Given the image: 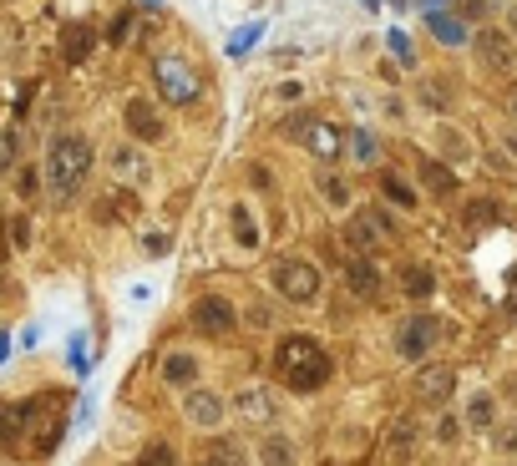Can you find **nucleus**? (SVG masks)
<instances>
[{"label":"nucleus","instance_id":"f257e3e1","mask_svg":"<svg viewBox=\"0 0 517 466\" xmlns=\"http://www.w3.org/2000/svg\"><path fill=\"white\" fill-rule=\"evenodd\" d=\"M66 426V411L56 396H36L26 406H0V446H11L21 456H46L56 451Z\"/></svg>","mask_w":517,"mask_h":466},{"label":"nucleus","instance_id":"f03ea898","mask_svg":"<svg viewBox=\"0 0 517 466\" xmlns=\"http://www.w3.org/2000/svg\"><path fill=\"white\" fill-rule=\"evenodd\" d=\"M92 142L82 137V132H56L51 137V147H46V193L56 198V203H71L82 193V183L92 178Z\"/></svg>","mask_w":517,"mask_h":466},{"label":"nucleus","instance_id":"7ed1b4c3","mask_svg":"<svg viewBox=\"0 0 517 466\" xmlns=\"http://www.w3.org/2000/svg\"><path fill=\"white\" fill-rule=\"evenodd\" d=\"M274 370H279V380L289 385V391H320L335 365H330V355L320 350V340H310V335H284L279 350H274Z\"/></svg>","mask_w":517,"mask_h":466},{"label":"nucleus","instance_id":"20e7f679","mask_svg":"<svg viewBox=\"0 0 517 466\" xmlns=\"http://www.w3.org/2000/svg\"><path fill=\"white\" fill-rule=\"evenodd\" d=\"M284 132H289V142L310 147L320 163H340V152H345L340 127H335V122H325V117H310V112H294V117L284 122Z\"/></svg>","mask_w":517,"mask_h":466},{"label":"nucleus","instance_id":"39448f33","mask_svg":"<svg viewBox=\"0 0 517 466\" xmlns=\"http://www.w3.org/2000/svg\"><path fill=\"white\" fill-rule=\"evenodd\" d=\"M153 87H158V97L173 102V107H188V102H198V92H203L198 66H188L183 56H158V61H153Z\"/></svg>","mask_w":517,"mask_h":466},{"label":"nucleus","instance_id":"423d86ee","mask_svg":"<svg viewBox=\"0 0 517 466\" xmlns=\"http://www.w3.org/2000/svg\"><path fill=\"white\" fill-rule=\"evenodd\" d=\"M274 289H279L289 304H315L320 289H325V279H320V269L305 264V259H279V264H274Z\"/></svg>","mask_w":517,"mask_h":466},{"label":"nucleus","instance_id":"0eeeda50","mask_svg":"<svg viewBox=\"0 0 517 466\" xmlns=\"http://www.w3.org/2000/svg\"><path fill=\"white\" fill-rule=\"evenodd\" d=\"M447 320H436V315H416V320H406L401 330H396V350H401V360H426L441 340H447Z\"/></svg>","mask_w":517,"mask_h":466},{"label":"nucleus","instance_id":"6e6552de","mask_svg":"<svg viewBox=\"0 0 517 466\" xmlns=\"http://www.w3.org/2000/svg\"><path fill=\"white\" fill-rule=\"evenodd\" d=\"M345 244L360 249V254L386 249V244H391V218H381V213H371V208H360V213L345 223Z\"/></svg>","mask_w":517,"mask_h":466},{"label":"nucleus","instance_id":"1a4fd4ad","mask_svg":"<svg viewBox=\"0 0 517 466\" xmlns=\"http://www.w3.org/2000/svg\"><path fill=\"white\" fill-rule=\"evenodd\" d=\"M122 122H127V132H132L137 142H163V132H168V122H163V112H158L153 97H132V102L122 107Z\"/></svg>","mask_w":517,"mask_h":466},{"label":"nucleus","instance_id":"9d476101","mask_svg":"<svg viewBox=\"0 0 517 466\" xmlns=\"http://www.w3.org/2000/svg\"><path fill=\"white\" fill-rule=\"evenodd\" d=\"M234 325H239V315H234V304H229L224 294L193 299V330H203V335H229Z\"/></svg>","mask_w":517,"mask_h":466},{"label":"nucleus","instance_id":"9b49d317","mask_svg":"<svg viewBox=\"0 0 517 466\" xmlns=\"http://www.w3.org/2000/svg\"><path fill=\"white\" fill-rule=\"evenodd\" d=\"M234 411H239V421H249V426H269V421L279 416L274 385H244V391L234 396Z\"/></svg>","mask_w":517,"mask_h":466},{"label":"nucleus","instance_id":"f8f14e48","mask_svg":"<svg viewBox=\"0 0 517 466\" xmlns=\"http://www.w3.org/2000/svg\"><path fill=\"white\" fill-rule=\"evenodd\" d=\"M224 401H218L213 391H198V385H193V391H183V421L193 426V431H218V426H224Z\"/></svg>","mask_w":517,"mask_h":466},{"label":"nucleus","instance_id":"ddd939ff","mask_svg":"<svg viewBox=\"0 0 517 466\" xmlns=\"http://www.w3.org/2000/svg\"><path fill=\"white\" fill-rule=\"evenodd\" d=\"M452 391H457V370H452V365H426V370H416V401L447 406Z\"/></svg>","mask_w":517,"mask_h":466},{"label":"nucleus","instance_id":"4468645a","mask_svg":"<svg viewBox=\"0 0 517 466\" xmlns=\"http://www.w3.org/2000/svg\"><path fill=\"white\" fill-rule=\"evenodd\" d=\"M198 355L193 350H168L163 355V365H158V375H163V385H173V391H193L198 385Z\"/></svg>","mask_w":517,"mask_h":466},{"label":"nucleus","instance_id":"2eb2a0df","mask_svg":"<svg viewBox=\"0 0 517 466\" xmlns=\"http://www.w3.org/2000/svg\"><path fill=\"white\" fill-rule=\"evenodd\" d=\"M477 56H482L487 71H512L517 66V51H512V41L502 31H482L477 36Z\"/></svg>","mask_w":517,"mask_h":466},{"label":"nucleus","instance_id":"dca6fc26","mask_svg":"<svg viewBox=\"0 0 517 466\" xmlns=\"http://www.w3.org/2000/svg\"><path fill=\"white\" fill-rule=\"evenodd\" d=\"M112 173L122 178V183H132V188H142L147 183V158H142V147H112Z\"/></svg>","mask_w":517,"mask_h":466},{"label":"nucleus","instance_id":"f3484780","mask_svg":"<svg viewBox=\"0 0 517 466\" xmlns=\"http://www.w3.org/2000/svg\"><path fill=\"white\" fill-rule=\"evenodd\" d=\"M411 456H416V421L406 416V421H391V431H386V461L401 466Z\"/></svg>","mask_w":517,"mask_h":466},{"label":"nucleus","instance_id":"a211bd4d","mask_svg":"<svg viewBox=\"0 0 517 466\" xmlns=\"http://www.w3.org/2000/svg\"><path fill=\"white\" fill-rule=\"evenodd\" d=\"M259 461H264V466H300V451H294V441H289V436L269 431V436L259 441Z\"/></svg>","mask_w":517,"mask_h":466},{"label":"nucleus","instance_id":"6ab92c4d","mask_svg":"<svg viewBox=\"0 0 517 466\" xmlns=\"http://www.w3.org/2000/svg\"><path fill=\"white\" fill-rule=\"evenodd\" d=\"M467 426H472V431H492V426H497V401H492V391H472V396H467Z\"/></svg>","mask_w":517,"mask_h":466},{"label":"nucleus","instance_id":"aec40b11","mask_svg":"<svg viewBox=\"0 0 517 466\" xmlns=\"http://www.w3.org/2000/svg\"><path fill=\"white\" fill-rule=\"evenodd\" d=\"M345 279H350L355 294H376V289H381V274H376L371 259H350V264H345Z\"/></svg>","mask_w":517,"mask_h":466},{"label":"nucleus","instance_id":"412c9836","mask_svg":"<svg viewBox=\"0 0 517 466\" xmlns=\"http://www.w3.org/2000/svg\"><path fill=\"white\" fill-rule=\"evenodd\" d=\"M208 466H249V451L239 441H229V436H218L208 446Z\"/></svg>","mask_w":517,"mask_h":466},{"label":"nucleus","instance_id":"4be33fe9","mask_svg":"<svg viewBox=\"0 0 517 466\" xmlns=\"http://www.w3.org/2000/svg\"><path fill=\"white\" fill-rule=\"evenodd\" d=\"M426 26H431V36H436V41H447V46H467V26H462L457 16L431 11V21H426Z\"/></svg>","mask_w":517,"mask_h":466},{"label":"nucleus","instance_id":"5701e85b","mask_svg":"<svg viewBox=\"0 0 517 466\" xmlns=\"http://www.w3.org/2000/svg\"><path fill=\"white\" fill-rule=\"evenodd\" d=\"M401 289H406L411 299H426V294L436 289V279H431L426 264H406V269H401Z\"/></svg>","mask_w":517,"mask_h":466},{"label":"nucleus","instance_id":"b1692460","mask_svg":"<svg viewBox=\"0 0 517 466\" xmlns=\"http://www.w3.org/2000/svg\"><path fill=\"white\" fill-rule=\"evenodd\" d=\"M234 239H239L244 249H254V244H259V228H254V213H249L244 203L234 208Z\"/></svg>","mask_w":517,"mask_h":466},{"label":"nucleus","instance_id":"393cba45","mask_svg":"<svg viewBox=\"0 0 517 466\" xmlns=\"http://www.w3.org/2000/svg\"><path fill=\"white\" fill-rule=\"evenodd\" d=\"M92 51V26H71L66 31V61H82Z\"/></svg>","mask_w":517,"mask_h":466},{"label":"nucleus","instance_id":"a878e982","mask_svg":"<svg viewBox=\"0 0 517 466\" xmlns=\"http://www.w3.org/2000/svg\"><path fill=\"white\" fill-rule=\"evenodd\" d=\"M492 451L517 456V421H497V426H492Z\"/></svg>","mask_w":517,"mask_h":466},{"label":"nucleus","instance_id":"bb28decb","mask_svg":"<svg viewBox=\"0 0 517 466\" xmlns=\"http://www.w3.org/2000/svg\"><path fill=\"white\" fill-rule=\"evenodd\" d=\"M132 466H178L173 461V451L168 446H147V451H137V461Z\"/></svg>","mask_w":517,"mask_h":466},{"label":"nucleus","instance_id":"cd10ccee","mask_svg":"<svg viewBox=\"0 0 517 466\" xmlns=\"http://www.w3.org/2000/svg\"><path fill=\"white\" fill-rule=\"evenodd\" d=\"M173 249V233H147V239H142V254L147 259H163Z\"/></svg>","mask_w":517,"mask_h":466},{"label":"nucleus","instance_id":"c85d7f7f","mask_svg":"<svg viewBox=\"0 0 517 466\" xmlns=\"http://www.w3.org/2000/svg\"><path fill=\"white\" fill-rule=\"evenodd\" d=\"M426 183H431L436 193H452V188H457V178H452V173H441V163H426Z\"/></svg>","mask_w":517,"mask_h":466},{"label":"nucleus","instance_id":"c756f323","mask_svg":"<svg viewBox=\"0 0 517 466\" xmlns=\"http://www.w3.org/2000/svg\"><path fill=\"white\" fill-rule=\"evenodd\" d=\"M386 193H391V198H396L401 208H411V203H416V193H411V188H406L401 178H391V173H386Z\"/></svg>","mask_w":517,"mask_h":466},{"label":"nucleus","instance_id":"7c9ffc66","mask_svg":"<svg viewBox=\"0 0 517 466\" xmlns=\"http://www.w3.org/2000/svg\"><path fill=\"white\" fill-rule=\"evenodd\" d=\"M16 152H21V147H16V137H0V173H6V168L16 163Z\"/></svg>","mask_w":517,"mask_h":466},{"label":"nucleus","instance_id":"2f4dec72","mask_svg":"<svg viewBox=\"0 0 517 466\" xmlns=\"http://www.w3.org/2000/svg\"><path fill=\"white\" fill-rule=\"evenodd\" d=\"M386 41H391V51H396V56H401V61H411V41H406V36H401V31H391V36H386Z\"/></svg>","mask_w":517,"mask_h":466},{"label":"nucleus","instance_id":"473e14b6","mask_svg":"<svg viewBox=\"0 0 517 466\" xmlns=\"http://www.w3.org/2000/svg\"><path fill=\"white\" fill-rule=\"evenodd\" d=\"M254 36H259V26H249V31H239V36H234V46H229V51H234V56H239V51H249V41H254Z\"/></svg>","mask_w":517,"mask_h":466},{"label":"nucleus","instance_id":"72a5a7b5","mask_svg":"<svg viewBox=\"0 0 517 466\" xmlns=\"http://www.w3.org/2000/svg\"><path fill=\"white\" fill-rule=\"evenodd\" d=\"M325 193H330V203H340V208H345V203H350V193H345V183H335V178H330V183H325Z\"/></svg>","mask_w":517,"mask_h":466},{"label":"nucleus","instance_id":"f704fd0d","mask_svg":"<svg viewBox=\"0 0 517 466\" xmlns=\"http://www.w3.org/2000/svg\"><path fill=\"white\" fill-rule=\"evenodd\" d=\"M355 152H360V158H376V142L365 137V132H355Z\"/></svg>","mask_w":517,"mask_h":466},{"label":"nucleus","instance_id":"c9c22d12","mask_svg":"<svg viewBox=\"0 0 517 466\" xmlns=\"http://www.w3.org/2000/svg\"><path fill=\"white\" fill-rule=\"evenodd\" d=\"M507 31L517 36V0H512V6H507Z\"/></svg>","mask_w":517,"mask_h":466},{"label":"nucleus","instance_id":"e433bc0d","mask_svg":"<svg viewBox=\"0 0 517 466\" xmlns=\"http://www.w3.org/2000/svg\"><path fill=\"white\" fill-rule=\"evenodd\" d=\"M507 112H512V117H517V92H507Z\"/></svg>","mask_w":517,"mask_h":466},{"label":"nucleus","instance_id":"4c0bfd02","mask_svg":"<svg viewBox=\"0 0 517 466\" xmlns=\"http://www.w3.org/2000/svg\"><path fill=\"white\" fill-rule=\"evenodd\" d=\"M507 147H512V158H517V132H512V137H507Z\"/></svg>","mask_w":517,"mask_h":466},{"label":"nucleus","instance_id":"58836bf2","mask_svg":"<svg viewBox=\"0 0 517 466\" xmlns=\"http://www.w3.org/2000/svg\"><path fill=\"white\" fill-rule=\"evenodd\" d=\"M0 51H6V36H0Z\"/></svg>","mask_w":517,"mask_h":466}]
</instances>
